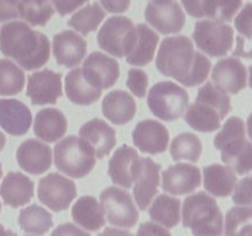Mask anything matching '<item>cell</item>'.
I'll return each instance as SVG.
<instances>
[{
	"instance_id": "45",
	"label": "cell",
	"mask_w": 252,
	"mask_h": 236,
	"mask_svg": "<svg viewBox=\"0 0 252 236\" xmlns=\"http://www.w3.org/2000/svg\"><path fill=\"white\" fill-rule=\"evenodd\" d=\"M20 0H0V22H6L20 17Z\"/></svg>"
},
{
	"instance_id": "41",
	"label": "cell",
	"mask_w": 252,
	"mask_h": 236,
	"mask_svg": "<svg viewBox=\"0 0 252 236\" xmlns=\"http://www.w3.org/2000/svg\"><path fill=\"white\" fill-rule=\"evenodd\" d=\"M148 75L142 69H129L128 70L127 78V86L133 95L137 97L143 98L145 97L148 88Z\"/></svg>"
},
{
	"instance_id": "51",
	"label": "cell",
	"mask_w": 252,
	"mask_h": 236,
	"mask_svg": "<svg viewBox=\"0 0 252 236\" xmlns=\"http://www.w3.org/2000/svg\"><path fill=\"white\" fill-rule=\"evenodd\" d=\"M98 236H133L129 231L118 228H106Z\"/></svg>"
},
{
	"instance_id": "47",
	"label": "cell",
	"mask_w": 252,
	"mask_h": 236,
	"mask_svg": "<svg viewBox=\"0 0 252 236\" xmlns=\"http://www.w3.org/2000/svg\"><path fill=\"white\" fill-rule=\"evenodd\" d=\"M89 0H52V2L54 5V9L58 11V14L61 16H65V15L71 14V12L75 11L76 9L83 6Z\"/></svg>"
},
{
	"instance_id": "46",
	"label": "cell",
	"mask_w": 252,
	"mask_h": 236,
	"mask_svg": "<svg viewBox=\"0 0 252 236\" xmlns=\"http://www.w3.org/2000/svg\"><path fill=\"white\" fill-rule=\"evenodd\" d=\"M137 236H171V234L166 228L154 221H145L138 228Z\"/></svg>"
},
{
	"instance_id": "13",
	"label": "cell",
	"mask_w": 252,
	"mask_h": 236,
	"mask_svg": "<svg viewBox=\"0 0 252 236\" xmlns=\"http://www.w3.org/2000/svg\"><path fill=\"white\" fill-rule=\"evenodd\" d=\"M140 169V156L134 148L122 145L115 151L108 162L111 181L125 189L133 187Z\"/></svg>"
},
{
	"instance_id": "36",
	"label": "cell",
	"mask_w": 252,
	"mask_h": 236,
	"mask_svg": "<svg viewBox=\"0 0 252 236\" xmlns=\"http://www.w3.org/2000/svg\"><path fill=\"white\" fill-rule=\"evenodd\" d=\"M25 86V73L10 59H0V95L14 96Z\"/></svg>"
},
{
	"instance_id": "26",
	"label": "cell",
	"mask_w": 252,
	"mask_h": 236,
	"mask_svg": "<svg viewBox=\"0 0 252 236\" xmlns=\"http://www.w3.org/2000/svg\"><path fill=\"white\" fill-rule=\"evenodd\" d=\"M73 220L88 231H97L105 226L106 219L103 209L95 197H80L71 209Z\"/></svg>"
},
{
	"instance_id": "57",
	"label": "cell",
	"mask_w": 252,
	"mask_h": 236,
	"mask_svg": "<svg viewBox=\"0 0 252 236\" xmlns=\"http://www.w3.org/2000/svg\"><path fill=\"white\" fill-rule=\"evenodd\" d=\"M0 211H1V202H0Z\"/></svg>"
},
{
	"instance_id": "32",
	"label": "cell",
	"mask_w": 252,
	"mask_h": 236,
	"mask_svg": "<svg viewBox=\"0 0 252 236\" xmlns=\"http://www.w3.org/2000/svg\"><path fill=\"white\" fill-rule=\"evenodd\" d=\"M19 225L26 234L44 235L53 226V218L49 211L37 204L21 209L19 215Z\"/></svg>"
},
{
	"instance_id": "43",
	"label": "cell",
	"mask_w": 252,
	"mask_h": 236,
	"mask_svg": "<svg viewBox=\"0 0 252 236\" xmlns=\"http://www.w3.org/2000/svg\"><path fill=\"white\" fill-rule=\"evenodd\" d=\"M243 0H217L216 21L230 22L240 10Z\"/></svg>"
},
{
	"instance_id": "55",
	"label": "cell",
	"mask_w": 252,
	"mask_h": 236,
	"mask_svg": "<svg viewBox=\"0 0 252 236\" xmlns=\"http://www.w3.org/2000/svg\"><path fill=\"white\" fill-rule=\"evenodd\" d=\"M249 73H250V78H249V84H250V88H252V64L249 68Z\"/></svg>"
},
{
	"instance_id": "54",
	"label": "cell",
	"mask_w": 252,
	"mask_h": 236,
	"mask_svg": "<svg viewBox=\"0 0 252 236\" xmlns=\"http://www.w3.org/2000/svg\"><path fill=\"white\" fill-rule=\"evenodd\" d=\"M5 143H6V138H5V135L2 134L1 132H0V151H1V150L4 149Z\"/></svg>"
},
{
	"instance_id": "12",
	"label": "cell",
	"mask_w": 252,
	"mask_h": 236,
	"mask_svg": "<svg viewBox=\"0 0 252 236\" xmlns=\"http://www.w3.org/2000/svg\"><path fill=\"white\" fill-rule=\"evenodd\" d=\"M26 95L32 105H54L63 95L62 90V74L49 69L31 74L27 80Z\"/></svg>"
},
{
	"instance_id": "42",
	"label": "cell",
	"mask_w": 252,
	"mask_h": 236,
	"mask_svg": "<svg viewBox=\"0 0 252 236\" xmlns=\"http://www.w3.org/2000/svg\"><path fill=\"white\" fill-rule=\"evenodd\" d=\"M231 194H233V202L239 206H252V175L236 182L235 188Z\"/></svg>"
},
{
	"instance_id": "48",
	"label": "cell",
	"mask_w": 252,
	"mask_h": 236,
	"mask_svg": "<svg viewBox=\"0 0 252 236\" xmlns=\"http://www.w3.org/2000/svg\"><path fill=\"white\" fill-rule=\"evenodd\" d=\"M51 236H90V234L71 223L61 224L51 234Z\"/></svg>"
},
{
	"instance_id": "1",
	"label": "cell",
	"mask_w": 252,
	"mask_h": 236,
	"mask_svg": "<svg viewBox=\"0 0 252 236\" xmlns=\"http://www.w3.org/2000/svg\"><path fill=\"white\" fill-rule=\"evenodd\" d=\"M157 69L186 88L201 85L208 78L212 63L201 52L194 51L193 43L186 36L167 37L160 44Z\"/></svg>"
},
{
	"instance_id": "53",
	"label": "cell",
	"mask_w": 252,
	"mask_h": 236,
	"mask_svg": "<svg viewBox=\"0 0 252 236\" xmlns=\"http://www.w3.org/2000/svg\"><path fill=\"white\" fill-rule=\"evenodd\" d=\"M248 133L249 137H250V139L252 140V113L248 118Z\"/></svg>"
},
{
	"instance_id": "24",
	"label": "cell",
	"mask_w": 252,
	"mask_h": 236,
	"mask_svg": "<svg viewBox=\"0 0 252 236\" xmlns=\"http://www.w3.org/2000/svg\"><path fill=\"white\" fill-rule=\"evenodd\" d=\"M68 129V122L62 111L57 108H43L34 118L33 132L41 140L54 143L64 137Z\"/></svg>"
},
{
	"instance_id": "8",
	"label": "cell",
	"mask_w": 252,
	"mask_h": 236,
	"mask_svg": "<svg viewBox=\"0 0 252 236\" xmlns=\"http://www.w3.org/2000/svg\"><path fill=\"white\" fill-rule=\"evenodd\" d=\"M100 204L111 225L122 229L135 226L139 219V211L132 196L126 189L107 187L100 194Z\"/></svg>"
},
{
	"instance_id": "18",
	"label": "cell",
	"mask_w": 252,
	"mask_h": 236,
	"mask_svg": "<svg viewBox=\"0 0 252 236\" xmlns=\"http://www.w3.org/2000/svg\"><path fill=\"white\" fill-rule=\"evenodd\" d=\"M52 51L59 65L74 68L85 59L88 44L76 32L66 30L53 37Z\"/></svg>"
},
{
	"instance_id": "29",
	"label": "cell",
	"mask_w": 252,
	"mask_h": 236,
	"mask_svg": "<svg viewBox=\"0 0 252 236\" xmlns=\"http://www.w3.org/2000/svg\"><path fill=\"white\" fill-rule=\"evenodd\" d=\"M185 120L197 132L212 133L220 128L221 118L213 106L201 100H196L193 105L187 108Z\"/></svg>"
},
{
	"instance_id": "59",
	"label": "cell",
	"mask_w": 252,
	"mask_h": 236,
	"mask_svg": "<svg viewBox=\"0 0 252 236\" xmlns=\"http://www.w3.org/2000/svg\"><path fill=\"white\" fill-rule=\"evenodd\" d=\"M152 1H154V0H152Z\"/></svg>"
},
{
	"instance_id": "52",
	"label": "cell",
	"mask_w": 252,
	"mask_h": 236,
	"mask_svg": "<svg viewBox=\"0 0 252 236\" xmlns=\"http://www.w3.org/2000/svg\"><path fill=\"white\" fill-rule=\"evenodd\" d=\"M0 236H17V235L12 230L6 229L4 225L0 224Z\"/></svg>"
},
{
	"instance_id": "60",
	"label": "cell",
	"mask_w": 252,
	"mask_h": 236,
	"mask_svg": "<svg viewBox=\"0 0 252 236\" xmlns=\"http://www.w3.org/2000/svg\"><path fill=\"white\" fill-rule=\"evenodd\" d=\"M251 42H252V41H251Z\"/></svg>"
},
{
	"instance_id": "40",
	"label": "cell",
	"mask_w": 252,
	"mask_h": 236,
	"mask_svg": "<svg viewBox=\"0 0 252 236\" xmlns=\"http://www.w3.org/2000/svg\"><path fill=\"white\" fill-rule=\"evenodd\" d=\"M187 14L196 19L214 20L217 0H181Z\"/></svg>"
},
{
	"instance_id": "10",
	"label": "cell",
	"mask_w": 252,
	"mask_h": 236,
	"mask_svg": "<svg viewBox=\"0 0 252 236\" xmlns=\"http://www.w3.org/2000/svg\"><path fill=\"white\" fill-rule=\"evenodd\" d=\"M145 20L164 34L177 33L186 22L184 10L174 0H154L145 7Z\"/></svg>"
},
{
	"instance_id": "11",
	"label": "cell",
	"mask_w": 252,
	"mask_h": 236,
	"mask_svg": "<svg viewBox=\"0 0 252 236\" xmlns=\"http://www.w3.org/2000/svg\"><path fill=\"white\" fill-rule=\"evenodd\" d=\"M83 75L96 88H110L120 78V64L101 52H93L83 64Z\"/></svg>"
},
{
	"instance_id": "22",
	"label": "cell",
	"mask_w": 252,
	"mask_h": 236,
	"mask_svg": "<svg viewBox=\"0 0 252 236\" xmlns=\"http://www.w3.org/2000/svg\"><path fill=\"white\" fill-rule=\"evenodd\" d=\"M34 194V183L21 172H9L0 186V197L12 208L26 206Z\"/></svg>"
},
{
	"instance_id": "28",
	"label": "cell",
	"mask_w": 252,
	"mask_h": 236,
	"mask_svg": "<svg viewBox=\"0 0 252 236\" xmlns=\"http://www.w3.org/2000/svg\"><path fill=\"white\" fill-rule=\"evenodd\" d=\"M158 43H159V36L155 33L154 30L147 25L139 24L137 26V42L130 53L126 56V60L130 65H148L154 59Z\"/></svg>"
},
{
	"instance_id": "4",
	"label": "cell",
	"mask_w": 252,
	"mask_h": 236,
	"mask_svg": "<svg viewBox=\"0 0 252 236\" xmlns=\"http://www.w3.org/2000/svg\"><path fill=\"white\" fill-rule=\"evenodd\" d=\"M95 164V151L83 138L69 135L54 147V165L69 177L83 178L93 171Z\"/></svg>"
},
{
	"instance_id": "7",
	"label": "cell",
	"mask_w": 252,
	"mask_h": 236,
	"mask_svg": "<svg viewBox=\"0 0 252 236\" xmlns=\"http://www.w3.org/2000/svg\"><path fill=\"white\" fill-rule=\"evenodd\" d=\"M192 36L196 46L213 58L226 56L233 48L234 30L225 22L202 20L196 22Z\"/></svg>"
},
{
	"instance_id": "25",
	"label": "cell",
	"mask_w": 252,
	"mask_h": 236,
	"mask_svg": "<svg viewBox=\"0 0 252 236\" xmlns=\"http://www.w3.org/2000/svg\"><path fill=\"white\" fill-rule=\"evenodd\" d=\"M204 188L214 197L225 198L233 193L238 182L236 174L228 166L219 164L208 165L203 169Z\"/></svg>"
},
{
	"instance_id": "30",
	"label": "cell",
	"mask_w": 252,
	"mask_h": 236,
	"mask_svg": "<svg viewBox=\"0 0 252 236\" xmlns=\"http://www.w3.org/2000/svg\"><path fill=\"white\" fill-rule=\"evenodd\" d=\"M149 215L154 223L164 228H175L181 219V201L167 194H160L150 204Z\"/></svg>"
},
{
	"instance_id": "35",
	"label": "cell",
	"mask_w": 252,
	"mask_h": 236,
	"mask_svg": "<svg viewBox=\"0 0 252 236\" xmlns=\"http://www.w3.org/2000/svg\"><path fill=\"white\" fill-rule=\"evenodd\" d=\"M170 154L175 161L187 160L197 162L202 155V143L193 133H181L171 142Z\"/></svg>"
},
{
	"instance_id": "34",
	"label": "cell",
	"mask_w": 252,
	"mask_h": 236,
	"mask_svg": "<svg viewBox=\"0 0 252 236\" xmlns=\"http://www.w3.org/2000/svg\"><path fill=\"white\" fill-rule=\"evenodd\" d=\"M19 14L31 26H46L54 15L51 0H20Z\"/></svg>"
},
{
	"instance_id": "56",
	"label": "cell",
	"mask_w": 252,
	"mask_h": 236,
	"mask_svg": "<svg viewBox=\"0 0 252 236\" xmlns=\"http://www.w3.org/2000/svg\"><path fill=\"white\" fill-rule=\"evenodd\" d=\"M2 177V169H1V164H0V179H1Z\"/></svg>"
},
{
	"instance_id": "37",
	"label": "cell",
	"mask_w": 252,
	"mask_h": 236,
	"mask_svg": "<svg viewBox=\"0 0 252 236\" xmlns=\"http://www.w3.org/2000/svg\"><path fill=\"white\" fill-rule=\"evenodd\" d=\"M225 236H249L252 234V208L234 206L229 209L224 223Z\"/></svg>"
},
{
	"instance_id": "9",
	"label": "cell",
	"mask_w": 252,
	"mask_h": 236,
	"mask_svg": "<svg viewBox=\"0 0 252 236\" xmlns=\"http://www.w3.org/2000/svg\"><path fill=\"white\" fill-rule=\"evenodd\" d=\"M37 196L41 203L53 211H63L76 197V187L71 179L52 172L39 179Z\"/></svg>"
},
{
	"instance_id": "15",
	"label": "cell",
	"mask_w": 252,
	"mask_h": 236,
	"mask_svg": "<svg viewBox=\"0 0 252 236\" xmlns=\"http://www.w3.org/2000/svg\"><path fill=\"white\" fill-rule=\"evenodd\" d=\"M132 138L135 148L140 151L157 155L167 149L170 134L162 123L154 119H144L135 125Z\"/></svg>"
},
{
	"instance_id": "27",
	"label": "cell",
	"mask_w": 252,
	"mask_h": 236,
	"mask_svg": "<svg viewBox=\"0 0 252 236\" xmlns=\"http://www.w3.org/2000/svg\"><path fill=\"white\" fill-rule=\"evenodd\" d=\"M66 97L79 106H89L95 103L102 95V90L91 86L84 78L81 68L73 69L65 78Z\"/></svg>"
},
{
	"instance_id": "20",
	"label": "cell",
	"mask_w": 252,
	"mask_h": 236,
	"mask_svg": "<svg viewBox=\"0 0 252 236\" xmlns=\"http://www.w3.org/2000/svg\"><path fill=\"white\" fill-rule=\"evenodd\" d=\"M32 123L30 108L15 98L0 100V127L10 135H24L29 132Z\"/></svg>"
},
{
	"instance_id": "23",
	"label": "cell",
	"mask_w": 252,
	"mask_h": 236,
	"mask_svg": "<svg viewBox=\"0 0 252 236\" xmlns=\"http://www.w3.org/2000/svg\"><path fill=\"white\" fill-rule=\"evenodd\" d=\"M102 113L113 124L129 123L137 113L135 100L127 91H111L102 101Z\"/></svg>"
},
{
	"instance_id": "14",
	"label": "cell",
	"mask_w": 252,
	"mask_h": 236,
	"mask_svg": "<svg viewBox=\"0 0 252 236\" xmlns=\"http://www.w3.org/2000/svg\"><path fill=\"white\" fill-rule=\"evenodd\" d=\"M201 170L194 165H171L162 172V189L174 196L192 193L201 186Z\"/></svg>"
},
{
	"instance_id": "38",
	"label": "cell",
	"mask_w": 252,
	"mask_h": 236,
	"mask_svg": "<svg viewBox=\"0 0 252 236\" xmlns=\"http://www.w3.org/2000/svg\"><path fill=\"white\" fill-rule=\"evenodd\" d=\"M196 100H201L208 105L213 106L219 112L221 119H224L231 111V102L229 95L217 88L213 83L204 84V86H202L198 90Z\"/></svg>"
},
{
	"instance_id": "17",
	"label": "cell",
	"mask_w": 252,
	"mask_h": 236,
	"mask_svg": "<svg viewBox=\"0 0 252 236\" xmlns=\"http://www.w3.org/2000/svg\"><path fill=\"white\" fill-rule=\"evenodd\" d=\"M160 170L161 165L150 157H140V169L133 187V196L140 210L150 206L153 199L158 194L160 184Z\"/></svg>"
},
{
	"instance_id": "33",
	"label": "cell",
	"mask_w": 252,
	"mask_h": 236,
	"mask_svg": "<svg viewBox=\"0 0 252 236\" xmlns=\"http://www.w3.org/2000/svg\"><path fill=\"white\" fill-rule=\"evenodd\" d=\"M103 19H105V11L102 7L98 2H93L78 10L68 21V26L75 30L76 32H80L83 36H88L89 33L97 30L98 25L102 22Z\"/></svg>"
},
{
	"instance_id": "3",
	"label": "cell",
	"mask_w": 252,
	"mask_h": 236,
	"mask_svg": "<svg viewBox=\"0 0 252 236\" xmlns=\"http://www.w3.org/2000/svg\"><path fill=\"white\" fill-rule=\"evenodd\" d=\"M182 224L193 236H221L224 216L218 203L206 192L187 197L182 206Z\"/></svg>"
},
{
	"instance_id": "16",
	"label": "cell",
	"mask_w": 252,
	"mask_h": 236,
	"mask_svg": "<svg viewBox=\"0 0 252 236\" xmlns=\"http://www.w3.org/2000/svg\"><path fill=\"white\" fill-rule=\"evenodd\" d=\"M213 84L225 93L236 95L248 85V71L241 60L230 57L220 59L212 71Z\"/></svg>"
},
{
	"instance_id": "5",
	"label": "cell",
	"mask_w": 252,
	"mask_h": 236,
	"mask_svg": "<svg viewBox=\"0 0 252 236\" xmlns=\"http://www.w3.org/2000/svg\"><path fill=\"white\" fill-rule=\"evenodd\" d=\"M189 92L172 81H161L148 93V106L157 118L165 122L177 119L189 108Z\"/></svg>"
},
{
	"instance_id": "19",
	"label": "cell",
	"mask_w": 252,
	"mask_h": 236,
	"mask_svg": "<svg viewBox=\"0 0 252 236\" xmlns=\"http://www.w3.org/2000/svg\"><path fill=\"white\" fill-rule=\"evenodd\" d=\"M17 164L31 175L44 174L52 166V150L37 139H27L16 151Z\"/></svg>"
},
{
	"instance_id": "44",
	"label": "cell",
	"mask_w": 252,
	"mask_h": 236,
	"mask_svg": "<svg viewBox=\"0 0 252 236\" xmlns=\"http://www.w3.org/2000/svg\"><path fill=\"white\" fill-rule=\"evenodd\" d=\"M235 29L248 41H252V2H249L241 9L235 19Z\"/></svg>"
},
{
	"instance_id": "31",
	"label": "cell",
	"mask_w": 252,
	"mask_h": 236,
	"mask_svg": "<svg viewBox=\"0 0 252 236\" xmlns=\"http://www.w3.org/2000/svg\"><path fill=\"white\" fill-rule=\"evenodd\" d=\"M221 160L235 174L244 176L252 171V143L239 139L221 150Z\"/></svg>"
},
{
	"instance_id": "39",
	"label": "cell",
	"mask_w": 252,
	"mask_h": 236,
	"mask_svg": "<svg viewBox=\"0 0 252 236\" xmlns=\"http://www.w3.org/2000/svg\"><path fill=\"white\" fill-rule=\"evenodd\" d=\"M243 138H246L245 123L240 117L234 116L224 123L220 132L214 137V147L221 151L224 148Z\"/></svg>"
},
{
	"instance_id": "50",
	"label": "cell",
	"mask_w": 252,
	"mask_h": 236,
	"mask_svg": "<svg viewBox=\"0 0 252 236\" xmlns=\"http://www.w3.org/2000/svg\"><path fill=\"white\" fill-rule=\"evenodd\" d=\"M100 4L105 10L113 14L126 12L130 6V0H100Z\"/></svg>"
},
{
	"instance_id": "6",
	"label": "cell",
	"mask_w": 252,
	"mask_h": 236,
	"mask_svg": "<svg viewBox=\"0 0 252 236\" xmlns=\"http://www.w3.org/2000/svg\"><path fill=\"white\" fill-rule=\"evenodd\" d=\"M137 42V27L126 16H112L106 20L97 33L101 49L117 58H125Z\"/></svg>"
},
{
	"instance_id": "58",
	"label": "cell",
	"mask_w": 252,
	"mask_h": 236,
	"mask_svg": "<svg viewBox=\"0 0 252 236\" xmlns=\"http://www.w3.org/2000/svg\"><path fill=\"white\" fill-rule=\"evenodd\" d=\"M249 236H252V234H250V235H249Z\"/></svg>"
},
{
	"instance_id": "2",
	"label": "cell",
	"mask_w": 252,
	"mask_h": 236,
	"mask_svg": "<svg viewBox=\"0 0 252 236\" xmlns=\"http://www.w3.org/2000/svg\"><path fill=\"white\" fill-rule=\"evenodd\" d=\"M0 51L26 70L42 68L51 54L48 38L21 21L7 22L0 29Z\"/></svg>"
},
{
	"instance_id": "21",
	"label": "cell",
	"mask_w": 252,
	"mask_h": 236,
	"mask_svg": "<svg viewBox=\"0 0 252 236\" xmlns=\"http://www.w3.org/2000/svg\"><path fill=\"white\" fill-rule=\"evenodd\" d=\"M79 134L91 145L96 159L100 160L107 156L117 143L115 128L100 118H94L81 125Z\"/></svg>"
},
{
	"instance_id": "49",
	"label": "cell",
	"mask_w": 252,
	"mask_h": 236,
	"mask_svg": "<svg viewBox=\"0 0 252 236\" xmlns=\"http://www.w3.org/2000/svg\"><path fill=\"white\" fill-rule=\"evenodd\" d=\"M234 57L252 59V42L244 38L243 36L236 37V48L233 52Z\"/></svg>"
}]
</instances>
